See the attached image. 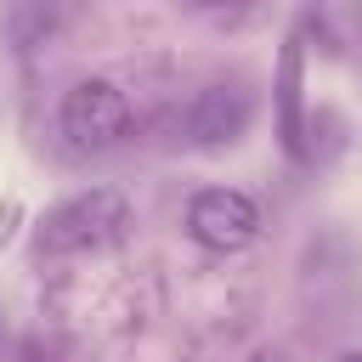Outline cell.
<instances>
[{"mask_svg":"<svg viewBox=\"0 0 362 362\" xmlns=\"http://www.w3.org/2000/svg\"><path fill=\"white\" fill-rule=\"evenodd\" d=\"M249 362H283V356H277V351H260V356H249Z\"/></svg>","mask_w":362,"mask_h":362,"instance_id":"obj_6","label":"cell"},{"mask_svg":"<svg viewBox=\"0 0 362 362\" xmlns=\"http://www.w3.org/2000/svg\"><path fill=\"white\" fill-rule=\"evenodd\" d=\"M57 130L74 153H102L130 130V96L113 79H79V85L62 90Z\"/></svg>","mask_w":362,"mask_h":362,"instance_id":"obj_2","label":"cell"},{"mask_svg":"<svg viewBox=\"0 0 362 362\" xmlns=\"http://www.w3.org/2000/svg\"><path fill=\"white\" fill-rule=\"evenodd\" d=\"M187 232H192V243H204L215 255L249 249L260 238V204L243 187H198L187 198Z\"/></svg>","mask_w":362,"mask_h":362,"instance_id":"obj_3","label":"cell"},{"mask_svg":"<svg viewBox=\"0 0 362 362\" xmlns=\"http://www.w3.org/2000/svg\"><path fill=\"white\" fill-rule=\"evenodd\" d=\"M300 85H305V51L300 40H283L277 57V136L294 158H305V113H300Z\"/></svg>","mask_w":362,"mask_h":362,"instance_id":"obj_5","label":"cell"},{"mask_svg":"<svg viewBox=\"0 0 362 362\" xmlns=\"http://www.w3.org/2000/svg\"><path fill=\"white\" fill-rule=\"evenodd\" d=\"M130 226V198L119 187H85L74 198H62L57 209H45L40 221V249L45 255H79V249H102Z\"/></svg>","mask_w":362,"mask_h":362,"instance_id":"obj_1","label":"cell"},{"mask_svg":"<svg viewBox=\"0 0 362 362\" xmlns=\"http://www.w3.org/2000/svg\"><path fill=\"white\" fill-rule=\"evenodd\" d=\"M249 119H255L249 90L221 79V85L192 90V102L181 107V141L198 147V153H221V147H232V141L249 130Z\"/></svg>","mask_w":362,"mask_h":362,"instance_id":"obj_4","label":"cell"},{"mask_svg":"<svg viewBox=\"0 0 362 362\" xmlns=\"http://www.w3.org/2000/svg\"><path fill=\"white\" fill-rule=\"evenodd\" d=\"M345 362H362V356H345Z\"/></svg>","mask_w":362,"mask_h":362,"instance_id":"obj_7","label":"cell"}]
</instances>
